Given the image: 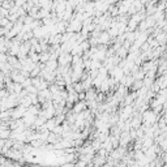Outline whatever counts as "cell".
Here are the masks:
<instances>
[{
    "instance_id": "cell-1",
    "label": "cell",
    "mask_w": 167,
    "mask_h": 167,
    "mask_svg": "<svg viewBox=\"0 0 167 167\" xmlns=\"http://www.w3.org/2000/svg\"><path fill=\"white\" fill-rule=\"evenodd\" d=\"M110 76H111V77H114L118 82H120V80L124 77V76H125V72H124V69L121 68L120 65H115L114 68L110 71Z\"/></svg>"
},
{
    "instance_id": "cell-2",
    "label": "cell",
    "mask_w": 167,
    "mask_h": 167,
    "mask_svg": "<svg viewBox=\"0 0 167 167\" xmlns=\"http://www.w3.org/2000/svg\"><path fill=\"white\" fill-rule=\"evenodd\" d=\"M87 108V101H78L76 102L73 105V110L75 112H77V114H80V112H82L84 110H86Z\"/></svg>"
},
{
    "instance_id": "cell-3",
    "label": "cell",
    "mask_w": 167,
    "mask_h": 167,
    "mask_svg": "<svg viewBox=\"0 0 167 167\" xmlns=\"http://www.w3.org/2000/svg\"><path fill=\"white\" fill-rule=\"evenodd\" d=\"M111 35H110V33L107 32V30H105V32H102L101 33V35H99V44H108V43H111Z\"/></svg>"
},
{
    "instance_id": "cell-4",
    "label": "cell",
    "mask_w": 167,
    "mask_h": 167,
    "mask_svg": "<svg viewBox=\"0 0 167 167\" xmlns=\"http://www.w3.org/2000/svg\"><path fill=\"white\" fill-rule=\"evenodd\" d=\"M44 125H46V128H47V129H50L51 132H52V130L55 129V127L57 125L56 119H55V118H51V119H47V121H46V124H44Z\"/></svg>"
},
{
    "instance_id": "cell-5",
    "label": "cell",
    "mask_w": 167,
    "mask_h": 167,
    "mask_svg": "<svg viewBox=\"0 0 167 167\" xmlns=\"http://www.w3.org/2000/svg\"><path fill=\"white\" fill-rule=\"evenodd\" d=\"M46 67L50 69H52V71H56V69L59 68V62H57L56 59H50L46 63Z\"/></svg>"
},
{
    "instance_id": "cell-6",
    "label": "cell",
    "mask_w": 167,
    "mask_h": 167,
    "mask_svg": "<svg viewBox=\"0 0 167 167\" xmlns=\"http://www.w3.org/2000/svg\"><path fill=\"white\" fill-rule=\"evenodd\" d=\"M41 55V62L42 63H47L51 59V51H43V52L39 54Z\"/></svg>"
},
{
    "instance_id": "cell-7",
    "label": "cell",
    "mask_w": 167,
    "mask_h": 167,
    "mask_svg": "<svg viewBox=\"0 0 167 167\" xmlns=\"http://www.w3.org/2000/svg\"><path fill=\"white\" fill-rule=\"evenodd\" d=\"M142 86H144V80H136L135 82H133V85H132V90L137 92V90H140Z\"/></svg>"
},
{
    "instance_id": "cell-8",
    "label": "cell",
    "mask_w": 167,
    "mask_h": 167,
    "mask_svg": "<svg viewBox=\"0 0 167 167\" xmlns=\"http://www.w3.org/2000/svg\"><path fill=\"white\" fill-rule=\"evenodd\" d=\"M75 90H76L77 93L85 92V86H84L82 81H77V82H75Z\"/></svg>"
},
{
    "instance_id": "cell-9",
    "label": "cell",
    "mask_w": 167,
    "mask_h": 167,
    "mask_svg": "<svg viewBox=\"0 0 167 167\" xmlns=\"http://www.w3.org/2000/svg\"><path fill=\"white\" fill-rule=\"evenodd\" d=\"M102 60L98 59H92V69H99L102 67Z\"/></svg>"
},
{
    "instance_id": "cell-10",
    "label": "cell",
    "mask_w": 167,
    "mask_h": 167,
    "mask_svg": "<svg viewBox=\"0 0 167 167\" xmlns=\"http://www.w3.org/2000/svg\"><path fill=\"white\" fill-rule=\"evenodd\" d=\"M0 13H1V17H9V9H7V8L1 7L0 8Z\"/></svg>"
},
{
    "instance_id": "cell-11",
    "label": "cell",
    "mask_w": 167,
    "mask_h": 167,
    "mask_svg": "<svg viewBox=\"0 0 167 167\" xmlns=\"http://www.w3.org/2000/svg\"><path fill=\"white\" fill-rule=\"evenodd\" d=\"M9 21H11L9 17H1V19H0V25H1V26H7Z\"/></svg>"
}]
</instances>
